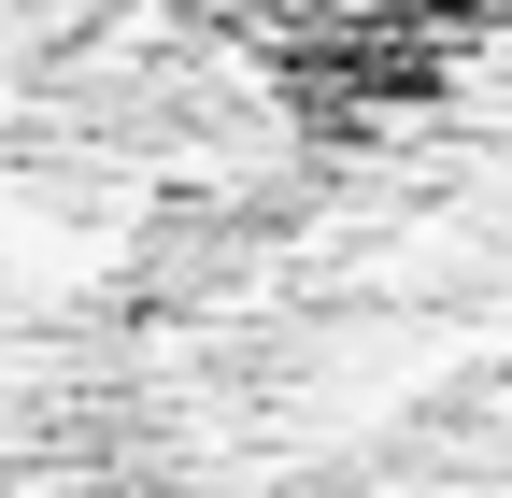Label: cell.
<instances>
[{
    "label": "cell",
    "mask_w": 512,
    "mask_h": 498,
    "mask_svg": "<svg viewBox=\"0 0 512 498\" xmlns=\"http://www.w3.org/2000/svg\"><path fill=\"white\" fill-rule=\"evenodd\" d=\"M214 15L313 100H399L456 72L484 29H512V0H214Z\"/></svg>",
    "instance_id": "1"
}]
</instances>
